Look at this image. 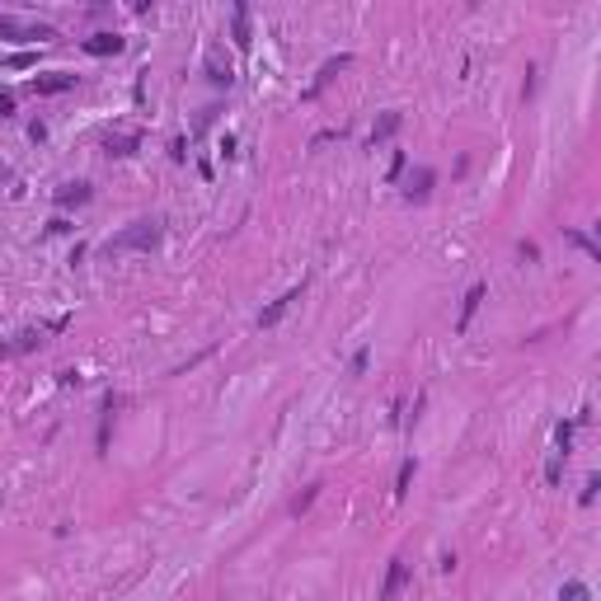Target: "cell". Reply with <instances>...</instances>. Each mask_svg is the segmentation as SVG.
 I'll return each instance as SVG.
<instances>
[{"label":"cell","mask_w":601,"mask_h":601,"mask_svg":"<svg viewBox=\"0 0 601 601\" xmlns=\"http://www.w3.org/2000/svg\"><path fill=\"white\" fill-rule=\"evenodd\" d=\"M404 582H409V564H404V559H390V573H386V587H381V601H395Z\"/></svg>","instance_id":"obj_5"},{"label":"cell","mask_w":601,"mask_h":601,"mask_svg":"<svg viewBox=\"0 0 601 601\" xmlns=\"http://www.w3.org/2000/svg\"><path fill=\"white\" fill-rule=\"evenodd\" d=\"M136 141H141L136 132H127V136H108V155H132Z\"/></svg>","instance_id":"obj_13"},{"label":"cell","mask_w":601,"mask_h":601,"mask_svg":"<svg viewBox=\"0 0 601 601\" xmlns=\"http://www.w3.org/2000/svg\"><path fill=\"white\" fill-rule=\"evenodd\" d=\"M409 484H413V461H404V466H399V475H395V498H404Z\"/></svg>","instance_id":"obj_16"},{"label":"cell","mask_w":601,"mask_h":601,"mask_svg":"<svg viewBox=\"0 0 601 601\" xmlns=\"http://www.w3.org/2000/svg\"><path fill=\"white\" fill-rule=\"evenodd\" d=\"M315 493H319V484H315V488H306V493H301V498L292 503V512H296V517H301V512H306L310 503H315Z\"/></svg>","instance_id":"obj_18"},{"label":"cell","mask_w":601,"mask_h":601,"mask_svg":"<svg viewBox=\"0 0 601 601\" xmlns=\"http://www.w3.org/2000/svg\"><path fill=\"white\" fill-rule=\"evenodd\" d=\"M292 301H301V287H296V292H287L282 301H272V306H268V310H263V315H259V324H263V329H268V324H277V319L287 315V306H292Z\"/></svg>","instance_id":"obj_9"},{"label":"cell","mask_w":601,"mask_h":601,"mask_svg":"<svg viewBox=\"0 0 601 601\" xmlns=\"http://www.w3.org/2000/svg\"><path fill=\"white\" fill-rule=\"evenodd\" d=\"M568 437H573V423H559V428H555V442H559V451H568Z\"/></svg>","instance_id":"obj_20"},{"label":"cell","mask_w":601,"mask_h":601,"mask_svg":"<svg viewBox=\"0 0 601 601\" xmlns=\"http://www.w3.org/2000/svg\"><path fill=\"white\" fill-rule=\"evenodd\" d=\"M230 34H235L240 52L250 47V5H235V14H230Z\"/></svg>","instance_id":"obj_8"},{"label":"cell","mask_w":601,"mask_h":601,"mask_svg":"<svg viewBox=\"0 0 601 601\" xmlns=\"http://www.w3.org/2000/svg\"><path fill=\"white\" fill-rule=\"evenodd\" d=\"M432 183H437V174H432V170H418V174H413V179H409L404 197H409V202H423V197L432 193Z\"/></svg>","instance_id":"obj_7"},{"label":"cell","mask_w":601,"mask_h":601,"mask_svg":"<svg viewBox=\"0 0 601 601\" xmlns=\"http://www.w3.org/2000/svg\"><path fill=\"white\" fill-rule=\"evenodd\" d=\"M479 301H484V282H475V287H470V292H466V301H461V319H456V329H461V334L470 329V319H475Z\"/></svg>","instance_id":"obj_6"},{"label":"cell","mask_w":601,"mask_h":601,"mask_svg":"<svg viewBox=\"0 0 601 601\" xmlns=\"http://www.w3.org/2000/svg\"><path fill=\"white\" fill-rule=\"evenodd\" d=\"M0 38H19V43H47L57 38L52 24H29V19H14V14H0Z\"/></svg>","instance_id":"obj_2"},{"label":"cell","mask_w":601,"mask_h":601,"mask_svg":"<svg viewBox=\"0 0 601 601\" xmlns=\"http://www.w3.org/2000/svg\"><path fill=\"white\" fill-rule=\"evenodd\" d=\"M85 52H90V57H118V52H123V38L118 34H94V38H85Z\"/></svg>","instance_id":"obj_4"},{"label":"cell","mask_w":601,"mask_h":601,"mask_svg":"<svg viewBox=\"0 0 601 601\" xmlns=\"http://www.w3.org/2000/svg\"><path fill=\"white\" fill-rule=\"evenodd\" d=\"M568 240H573V245H578V250H587V254H592V259H597V245H592V240H587V235H582V230H568Z\"/></svg>","instance_id":"obj_19"},{"label":"cell","mask_w":601,"mask_h":601,"mask_svg":"<svg viewBox=\"0 0 601 601\" xmlns=\"http://www.w3.org/2000/svg\"><path fill=\"white\" fill-rule=\"evenodd\" d=\"M34 61H38L34 52H14V57H10V66H14V71H29V66H34Z\"/></svg>","instance_id":"obj_21"},{"label":"cell","mask_w":601,"mask_h":601,"mask_svg":"<svg viewBox=\"0 0 601 601\" xmlns=\"http://www.w3.org/2000/svg\"><path fill=\"white\" fill-rule=\"evenodd\" d=\"M559 601H592V587L573 578V582H564V587H559Z\"/></svg>","instance_id":"obj_12"},{"label":"cell","mask_w":601,"mask_h":601,"mask_svg":"<svg viewBox=\"0 0 601 601\" xmlns=\"http://www.w3.org/2000/svg\"><path fill=\"white\" fill-rule=\"evenodd\" d=\"M597 488H601V479L592 475V479H587V488H582V503H592V498H597Z\"/></svg>","instance_id":"obj_23"},{"label":"cell","mask_w":601,"mask_h":601,"mask_svg":"<svg viewBox=\"0 0 601 601\" xmlns=\"http://www.w3.org/2000/svg\"><path fill=\"white\" fill-rule=\"evenodd\" d=\"M207 76H212V85H230V80H235V76H230V66H221L216 57H207Z\"/></svg>","instance_id":"obj_15"},{"label":"cell","mask_w":601,"mask_h":601,"mask_svg":"<svg viewBox=\"0 0 601 601\" xmlns=\"http://www.w3.org/2000/svg\"><path fill=\"white\" fill-rule=\"evenodd\" d=\"M29 90L34 94H66V90H76V76L71 71H47V76H34Z\"/></svg>","instance_id":"obj_3"},{"label":"cell","mask_w":601,"mask_h":601,"mask_svg":"<svg viewBox=\"0 0 601 601\" xmlns=\"http://www.w3.org/2000/svg\"><path fill=\"white\" fill-rule=\"evenodd\" d=\"M90 202V183H66V188H57V207H80Z\"/></svg>","instance_id":"obj_10"},{"label":"cell","mask_w":601,"mask_h":601,"mask_svg":"<svg viewBox=\"0 0 601 601\" xmlns=\"http://www.w3.org/2000/svg\"><path fill=\"white\" fill-rule=\"evenodd\" d=\"M10 113H14V94L0 90V118H10Z\"/></svg>","instance_id":"obj_22"},{"label":"cell","mask_w":601,"mask_h":601,"mask_svg":"<svg viewBox=\"0 0 601 601\" xmlns=\"http://www.w3.org/2000/svg\"><path fill=\"white\" fill-rule=\"evenodd\" d=\"M399 123H404V118H399V113H386V118H381V123L371 127V141H386V136H395V132H399Z\"/></svg>","instance_id":"obj_11"},{"label":"cell","mask_w":601,"mask_h":601,"mask_svg":"<svg viewBox=\"0 0 601 601\" xmlns=\"http://www.w3.org/2000/svg\"><path fill=\"white\" fill-rule=\"evenodd\" d=\"M38 343H43V334H34V329H29V334H19L14 343H5L0 352H24V348H38Z\"/></svg>","instance_id":"obj_14"},{"label":"cell","mask_w":601,"mask_h":601,"mask_svg":"<svg viewBox=\"0 0 601 601\" xmlns=\"http://www.w3.org/2000/svg\"><path fill=\"white\" fill-rule=\"evenodd\" d=\"M160 245V221H132L127 230H118L103 250L108 254H127V250H141V254H150Z\"/></svg>","instance_id":"obj_1"},{"label":"cell","mask_w":601,"mask_h":601,"mask_svg":"<svg viewBox=\"0 0 601 601\" xmlns=\"http://www.w3.org/2000/svg\"><path fill=\"white\" fill-rule=\"evenodd\" d=\"M559 479H564V451H555L545 466V484H559Z\"/></svg>","instance_id":"obj_17"}]
</instances>
